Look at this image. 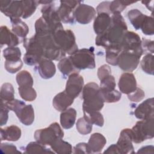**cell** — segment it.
Returning <instances> with one entry per match:
<instances>
[{"instance_id": "obj_40", "label": "cell", "mask_w": 154, "mask_h": 154, "mask_svg": "<svg viewBox=\"0 0 154 154\" xmlns=\"http://www.w3.org/2000/svg\"><path fill=\"white\" fill-rule=\"evenodd\" d=\"M136 2V1H113L111 2L109 5V11L111 14H114L116 13H121L127 6Z\"/></svg>"}, {"instance_id": "obj_35", "label": "cell", "mask_w": 154, "mask_h": 154, "mask_svg": "<svg viewBox=\"0 0 154 154\" xmlns=\"http://www.w3.org/2000/svg\"><path fill=\"white\" fill-rule=\"evenodd\" d=\"M1 101L8 102L14 99V90L10 83H4L2 85L0 92Z\"/></svg>"}, {"instance_id": "obj_2", "label": "cell", "mask_w": 154, "mask_h": 154, "mask_svg": "<svg viewBox=\"0 0 154 154\" xmlns=\"http://www.w3.org/2000/svg\"><path fill=\"white\" fill-rule=\"evenodd\" d=\"M82 110H101L104 105L100 94L99 86L95 82H90L84 85L82 90Z\"/></svg>"}, {"instance_id": "obj_37", "label": "cell", "mask_w": 154, "mask_h": 154, "mask_svg": "<svg viewBox=\"0 0 154 154\" xmlns=\"http://www.w3.org/2000/svg\"><path fill=\"white\" fill-rule=\"evenodd\" d=\"M153 54H147L142 58L140 65L142 70L146 73L153 75Z\"/></svg>"}, {"instance_id": "obj_55", "label": "cell", "mask_w": 154, "mask_h": 154, "mask_svg": "<svg viewBox=\"0 0 154 154\" xmlns=\"http://www.w3.org/2000/svg\"><path fill=\"white\" fill-rule=\"evenodd\" d=\"M153 149H154V148H153V146H144V147H143L141 149H140L138 150L137 153H153Z\"/></svg>"}, {"instance_id": "obj_10", "label": "cell", "mask_w": 154, "mask_h": 154, "mask_svg": "<svg viewBox=\"0 0 154 154\" xmlns=\"http://www.w3.org/2000/svg\"><path fill=\"white\" fill-rule=\"evenodd\" d=\"M120 48L123 51L134 52L140 56L143 54L141 47V40L140 36L133 31H127L120 43Z\"/></svg>"}, {"instance_id": "obj_54", "label": "cell", "mask_w": 154, "mask_h": 154, "mask_svg": "<svg viewBox=\"0 0 154 154\" xmlns=\"http://www.w3.org/2000/svg\"><path fill=\"white\" fill-rule=\"evenodd\" d=\"M104 153H118L121 154L120 151L117 146V144H112L104 152Z\"/></svg>"}, {"instance_id": "obj_45", "label": "cell", "mask_w": 154, "mask_h": 154, "mask_svg": "<svg viewBox=\"0 0 154 154\" xmlns=\"http://www.w3.org/2000/svg\"><path fill=\"white\" fill-rule=\"evenodd\" d=\"M143 34L147 35H152L154 34V26H153V18L152 16H146L144 22L141 26Z\"/></svg>"}, {"instance_id": "obj_30", "label": "cell", "mask_w": 154, "mask_h": 154, "mask_svg": "<svg viewBox=\"0 0 154 154\" xmlns=\"http://www.w3.org/2000/svg\"><path fill=\"white\" fill-rule=\"evenodd\" d=\"M84 118L88 123L102 127L104 124L102 114L97 111H83Z\"/></svg>"}, {"instance_id": "obj_17", "label": "cell", "mask_w": 154, "mask_h": 154, "mask_svg": "<svg viewBox=\"0 0 154 154\" xmlns=\"http://www.w3.org/2000/svg\"><path fill=\"white\" fill-rule=\"evenodd\" d=\"M119 88L121 93L129 94L137 88V81L134 75L126 72L120 76L119 81Z\"/></svg>"}, {"instance_id": "obj_28", "label": "cell", "mask_w": 154, "mask_h": 154, "mask_svg": "<svg viewBox=\"0 0 154 154\" xmlns=\"http://www.w3.org/2000/svg\"><path fill=\"white\" fill-rule=\"evenodd\" d=\"M58 68L65 76H69L74 73L79 72V70L75 67L69 57H64L61 59L58 64Z\"/></svg>"}, {"instance_id": "obj_12", "label": "cell", "mask_w": 154, "mask_h": 154, "mask_svg": "<svg viewBox=\"0 0 154 154\" xmlns=\"http://www.w3.org/2000/svg\"><path fill=\"white\" fill-rule=\"evenodd\" d=\"M141 57L134 52L123 51L119 55L117 65L123 71L131 72L137 69Z\"/></svg>"}, {"instance_id": "obj_38", "label": "cell", "mask_w": 154, "mask_h": 154, "mask_svg": "<svg viewBox=\"0 0 154 154\" xmlns=\"http://www.w3.org/2000/svg\"><path fill=\"white\" fill-rule=\"evenodd\" d=\"M100 94L104 102L113 103L117 102L121 99V93L117 90L110 91H105L100 90Z\"/></svg>"}, {"instance_id": "obj_31", "label": "cell", "mask_w": 154, "mask_h": 154, "mask_svg": "<svg viewBox=\"0 0 154 154\" xmlns=\"http://www.w3.org/2000/svg\"><path fill=\"white\" fill-rule=\"evenodd\" d=\"M25 153H54V152L51 150V149H49L47 146L43 145L38 142L33 141L31 142L26 146L25 151Z\"/></svg>"}, {"instance_id": "obj_52", "label": "cell", "mask_w": 154, "mask_h": 154, "mask_svg": "<svg viewBox=\"0 0 154 154\" xmlns=\"http://www.w3.org/2000/svg\"><path fill=\"white\" fill-rule=\"evenodd\" d=\"M73 153H90L87 144L85 143H79L73 147Z\"/></svg>"}, {"instance_id": "obj_36", "label": "cell", "mask_w": 154, "mask_h": 154, "mask_svg": "<svg viewBox=\"0 0 154 154\" xmlns=\"http://www.w3.org/2000/svg\"><path fill=\"white\" fill-rule=\"evenodd\" d=\"M38 4V1H22L23 14L22 17L23 19H27L29 17L35 12Z\"/></svg>"}, {"instance_id": "obj_53", "label": "cell", "mask_w": 154, "mask_h": 154, "mask_svg": "<svg viewBox=\"0 0 154 154\" xmlns=\"http://www.w3.org/2000/svg\"><path fill=\"white\" fill-rule=\"evenodd\" d=\"M111 4L110 1H103L102 2L99 4V5L96 8L97 13H106L111 14L109 11V5Z\"/></svg>"}, {"instance_id": "obj_18", "label": "cell", "mask_w": 154, "mask_h": 154, "mask_svg": "<svg viewBox=\"0 0 154 154\" xmlns=\"http://www.w3.org/2000/svg\"><path fill=\"white\" fill-rule=\"evenodd\" d=\"M134 115L139 120L154 117L153 98H149L138 105L134 111Z\"/></svg>"}, {"instance_id": "obj_4", "label": "cell", "mask_w": 154, "mask_h": 154, "mask_svg": "<svg viewBox=\"0 0 154 154\" xmlns=\"http://www.w3.org/2000/svg\"><path fill=\"white\" fill-rule=\"evenodd\" d=\"M23 46L26 49V53L23 57V61L26 64L29 66L37 65L44 58L43 49L35 35L30 38H24Z\"/></svg>"}, {"instance_id": "obj_29", "label": "cell", "mask_w": 154, "mask_h": 154, "mask_svg": "<svg viewBox=\"0 0 154 154\" xmlns=\"http://www.w3.org/2000/svg\"><path fill=\"white\" fill-rule=\"evenodd\" d=\"M146 15L143 14L138 9H132L128 11V19L135 29H140Z\"/></svg>"}, {"instance_id": "obj_20", "label": "cell", "mask_w": 154, "mask_h": 154, "mask_svg": "<svg viewBox=\"0 0 154 154\" xmlns=\"http://www.w3.org/2000/svg\"><path fill=\"white\" fill-rule=\"evenodd\" d=\"M106 140L102 134L97 132L93 134L90 136L87 143L90 153H100L106 144Z\"/></svg>"}, {"instance_id": "obj_11", "label": "cell", "mask_w": 154, "mask_h": 154, "mask_svg": "<svg viewBox=\"0 0 154 154\" xmlns=\"http://www.w3.org/2000/svg\"><path fill=\"white\" fill-rule=\"evenodd\" d=\"M80 1H60V5L58 8V13L60 20L64 23H75V11L81 3Z\"/></svg>"}, {"instance_id": "obj_5", "label": "cell", "mask_w": 154, "mask_h": 154, "mask_svg": "<svg viewBox=\"0 0 154 154\" xmlns=\"http://www.w3.org/2000/svg\"><path fill=\"white\" fill-rule=\"evenodd\" d=\"M75 67L78 70L93 69L96 67L94 48H83L78 50L69 57Z\"/></svg>"}, {"instance_id": "obj_15", "label": "cell", "mask_w": 154, "mask_h": 154, "mask_svg": "<svg viewBox=\"0 0 154 154\" xmlns=\"http://www.w3.org/2000/svg\"><path fill=\"white\" fill-rule=\"evenodd\" d=\"M96 14V10L91 6L82 2L75 11V20L81 24H88L91 22Z\"/></svg>"}, {"instance_id": "obj_44", "label": "cell", "mask_w": 154, "mask_h": 154, "mask_svg": "<svg viewBox=\"0 0 154 154\" xmlns=\"http://www.w3.org/2000/svg\"><path fill=\"white\" fill-rule=\"evenodd\" d=\"M23 63L21 59L16 60H5L4 67L5 70L10 73H15L21 69Z\"/></svg>"}, {"instance_id": "obj_21", "label": "cell", "mask_w": 154, "mask_h": 154, "mask_svg": "<svg viewBox=\"0 0 154 154\" xmlns=\"http://www.w3.org/2000/svg\"><path fill=\"white\" fill-rule=\"evenodd\" d=\"M74 99L69 96L64 90L57 94L52 100V105L58 111H64L73 103Z\"/></svg>"}, {"instance_id": "obj_25", "label": "cell", "mask_w": 154, "mask_h": 154, "mask_svg": "<svg viewBox=\"0 0 154 154\" xmlns=\"http://www.w3.org/2000/svg\"><path fill=\"white\" fill-rule=\"evenodd\" d=\"M1 140L16 141L21 137V130L16 125H11L5 128L0 129Z\"/></svg>"}, {"instance_id": "obj_9", "label": "cell", "mask_w": 154, "mask_h": 154, "mask_svg": "<svg viewBox=\"0 0 154 154\" xmlns=\"http://www.w3.org/2000/svg\"><path fill=\"white\" fill-rule=\"evenodd\" d=\"M57 10L54 5L53 1L48 4L43 5L41 9L42 17L48 25L53 34L58 30L63 29Z\"/></svg>"}, {"instance_id": "obj_56", "label": "cell", "mask_w": 154, "mask_h": 154, "mask_svg": "<svg viewBox=\"0 0 154 154\" xmlns=\"http://www.w3.org/2000/svg\"><path fill=\"white\" fill-rule=\"evenodd\" d=\"M150 2L151 1H143L141 2L143 4H144L149 10H150L151 11H153V5H150Z\"/></svg>"}, {"instance_id": "obj_23", "label": "cell", "mask_w": 154, "mask_h": 154, "mask_svg": "<svg viewBox=\"0 0 154 154\" xmlns=\"http://www.w3.org/2000/svg\"><path fill=\"white\" fill-rule=\"evenodd\" d=\"M111 24V16L106 13L97 14L93 23V29L97 35L103 33Z\"/></svg>"}, {"instance_id": "obj_22", "label": "cell", "mask_w": 154, "mask_h": 154, "mask_svg": "<svg viewBox=\"0 0 154 154\" xmlns=\"http://www.w3.org/2000/svg\"><path fill=\"white\" fill-rule=\"evenodd\" d=\"M19 41L18 37L11 32L6 26L0 28V44L1 47L7 45L8 47L16 46L18 45Z\"/></svg>"}, {"instance_id": "obj_49", "label": "cell", "mask_w": 154, "mask_h": 154, "mask_svg": "<svg viewBox=\"0 0 154 154\" xmlns=\"http://www.w3.org/2000/svg\"><path fill=\"white\" fill-rule=\"evenodd\" d=\"M1 153H21L17 150V147L13 144L1 143Z\"/></svg>"}, {"instance_id": "obj_33", "label": "cell", "mask_w": 154, "mask_h": 154, "mask_svg": "<svg viewBox=\"0 0 154 154\" xmlns=\"http://www.w3.org/2000/svg\"><path fill=\"white\" fill-rule=\"evenodd\" d=\"M106 49V61L112 65L117 66L119 55L122 51L120 46H111Z\"/></svg>"}, {"instance_id": "obj_26", "label": "cell", "mask_w": 154, "mask_h": 154, "mask_svg": "<svg viewBox=\"0 0 154 154\" xmlns=\"http://www.w3.org/2000/svg\"><path fill=\"white\" fill-rule=\"evenodd\" d=\"M76 111L74 108H70L62 111L60 114V123L61 126L66 129L72 128L75 123Z\"/></svg>"}, {"instance_id": "obj_39", "label": "cell", "mask_w": 154, "mask_h": 154, "mask_svg": "<svg viewBox=\"0 0 154 154\" xmlns=\"http://www.w3.org/2000/svg\"><path fill=\"white\" fill-rule=\"evenodd\" d=\"M18 91L21 98L25 101L31 102L36 99L37 93L32 87H19Z\"/></svg>"}, {"instance_id": "obj_7", "label": "cell", "mask_w": 154, "mask_h": 154, "mask_svg": "<svg viewBox=\"0 0 154 154\" xmlns=\"http://www.w3.org/2000/svg\"><path fill=\"white\" fill-rule=\"evenodd\" d=\"M64 132L57 122L51 123L48 128L40 129L34 132L35 140L45 146H50L55 141L63 138Z\"/></svg>"}, {"instance_id": "obj_27", "label": "cell", "mask_w": 154, "mask_h": 154, "mask_svg": "<svg viewBox=\"0 0 154 154\" xmlns=\"http://www.w3.org/2000/svg\"><path fill=\"white\" fill-rule=\"evenodd\" d=\"M12 24V32L17 37L25 38L29 32V28L25 22L20 18L10 19Z\"/></svg>"}, {"instance_id": "obj_8", "label": "cell", "mask_w": 154, "mask_h": 154, "mask_svg": "<svg viewBox=\"0 0 154 154\" xmlns=\"http://www.w3.org/2000/svg\"><path fill=\"white\" fill-rule=\"evenodd\" d=\"M154 117L141 120L136 123L131 129L132 141L135 143H141L146 140L154 137Z\"/></svg>"}, {"instance_id": "obj_41", "label": "cell", "mask_w": 154, "mask_h": 154, "mask_svg": "<svg viewBox=\"0 0 154 154\" xmlns=\"http://www.w3.org/2000/svg\"><path fill=\"white\" fill-rule=\"evenodd\" d=\"M3 56L5 60H16L20 59L21 51L18 47H7L3 50Z\"/></svg>"}, {"instance_id": "obj_48", "label": "cell", "mask_w": 154, "mask_h": 154, "mask_svg": "<svg viewBox=\"0 0 154 154\" xmlns=\"http://www.w3.org/2000/svg\"><path fill=\"white\" fill-rule=\"evenodd\" d=\"M9 109L5 106V103L1 101V112H0V125L1 126H3L5 125L7 122L8 118V111Z\"/></svg>"}, {"instance_id": "obj_34", "label": "cell", "mask_w": 154, "mask_h": 154, "mask_svg": "<svg viewBox=\"0 0 154 154\" xmlns=\"http://www.w3.org/2000/svg\"><path fill=\"white\" fill-rule=\"evenodd\" d=\"M16 81L19 87H32L33 85L32 77L27 70L19 72L16 75Z\"/></svg>"}, {"instance_id": "obj_19", "label": "cell", "mask_w": 154, "mask_h": 154, "mask_svg": "<svg viewBox=\"0 0 154 154\" xmlns=\"http://www.w3.org/2000/svg\"><path fill=\"white\" fill-rule=\"evenodd\" d=\"M37 71L42 78L48 79L54 76L56 72L55 64L52 60L43 58L36 66Z\"/></svg>"}, {"instance_id": "obj_51", "label": "cell", "mask_w": 154, "mask_h": 154, "mask_svg": "<svg viewBox=\"0 0 154 154\" xmlns=\"http://www.w3.org/2000/svg\"><path fill=\"white\" fill-rule=\"evenodd\" d=\"M153 41L145 38H143L141 40V47L143 50V52L147 51L150 54L153 53Z\"/></svg>"}, {"instance_id": "obj_43", "label": "cell", "mask_w": 154, "mask_h": 154, "mask_svg": "<svg viewBox=\"0 0 154 154\" xmlns=\"http://www.w3.org/2000/svg\"><path fill=\"white\" fill-rule=\"evenodd\" d=\"M77 131L82 135L90 134L93 129V125L88 123L84 117L79 118L76 124Z\"/></svg>"}, {"instance_id": "obj_42", "label": "cell", "mask_w": 154, "mask_h": 154, "mask_svg": "<svg viewBox=\"0 0 154 154\" xmlns=\"http://www.w3.org/2000/svg\"><path fill=\"white\" fill-rule=\"evenodd\" d=\"M100 81V90L105 91H110L115 90L116 84L114 77L112 75H109Z\"/></svg>"}, {"instance_id": "obj_13", "label": "cell", "mask_w": 154, "mask_h": 154, "mask_svg": "<svg viewBox=\"0 0 154 154\" xmlns=\"http://www.w3.org/2000/svg\"><path fill=\"white\" fill-rule=\"evenodd\" d=\"M0 10L10 19L20 18L23 14L22 1L2 0L0 1Z\"/></svg>"}, {"instance_id": "obj_32", "label": "cell", "mask_w": 154, "mask_h": 154, "mask_svg": "<svg viewBox=\"0 0 154 154\" xmlns=\"http://www.w3.org/2000/svg\"><path fill=\"white\" fill-rule=\"evenodd\" d=\"M51 149L57 153H72V147L71 144L62 138L57 139L51 146Z\"/></svg>"}, {"instance_id": "obj_47", "label": "cell", "mask_w": 154, "mask_h": 154, "mask_svg": "<svg viewBox=\"0 0 154 154\" xmlns=\"http://www.w3.org/2000/svg\"><path fill=\"white\" fill-rule=\"evenodd\" d=\"M144 96H145V93L144 91L142 89L138 87H137V88L134 91L128 94V99L131 101L134 102H138L144 99Z\"/></svg>"}, {"instance_id": "obj_14", "label": "cell", "mask_w": 154, "mask_h": 154, "mask_svg": "<svg viewBox=\"0 0 154 154\" xmlns=\"http://www.w3.org/2000/svg\"><path fill=\"white\" fill-rule=\"evenodd\" d=\"M83 87V77L78 73H74L69 76L64 91L69 96L75 99L79 95Z\"/></svg>"}, {"instance_id": "obj_6", "label": "cell", "mask_w": 154, "mask_h": 154, "mask_svg": "<svg viewBox=\"0 0 154 154\" xmlns=\"http://www.w3.org/2000/svg\"><path fill=\"white\" fill-rule=\"evenodd\" d=\"M53 37L57 45L66 54L71 55L78 50L75 34L71 30H58L53 34Z\"/></svg>"}, {"instance_id": "obj_3", "label": "cell", "mask_w": 154, "mask_h": 154, "mask_svg": "<svg viewBox=\"0 0 154 154\" xmlns=\"http://www.w3.org/2000/svg\"><path fill=\"white\" fill-rule=\"evenodd\" d=\"M34 35L41 45L44 58L52 61H58L65 57L66 54L55 43L53 37V34H35Z\"/></svg>"}, {"instance_id": "obj_16", "label": "cell", "mask_w": 154, "mask_h": 154, "mask_svg": "<svg viewBox=\"0 0 154 154\" xmlns=\"http://www.w3.org/2000/svg\"><path fill=\"white\" fill-rule=\"evenodd\" d=\"M132 141L131 129L126 128L123 129L120 134L119 138L116 144L121 154H132L135 153Z\"/></svg>"}, {"instance_id": "obj_24", "label": "cell", "mask_w": 154, "mask_h": 154, "mask_svg": "<svg viewBox=\"0 0 154 154\" xmlns=\"http://www.w3.org/2000/svg\"><path fill=\"white\" fill-rule=\"evenodd\" d=\"M20 122L26 125H31L34 120V111L31 105H25L16 113Z\"/></svg>"}, {"instance_id": "obj_46", "label": "cell", "mask_w": 154, "mask_h": 154, "mask_svg": "<svg viewBox=\"0 0 154 154\" xmlns=\"http://www.w3.org/2000/svg\"><path fill=\"white\" fill-rule=\"evenodd\" d=\"M3 102L10 110L13 111V112H15V114L17 113L20 110V109H21L23 106L26 105L24 102L14 99L10 101Z\"/></svg>"}, {"instance_id": "obj_1", "label": "cell", "mask_w": 154, "mask_h": 154, "mask_svg": "<svg viewBox=\"0 0 154 154\" xmlns=\"http://www.w3.org/2000/svg\"><path fill=\"white\" fill-rule=\"evenodd\" d=\"M127 31L128 26L121 13L112 14L109 26L103 33L97 35L95 44L105 49L111 46L120 47V43Z\"/></svg>"}, {"instance_id": "obj_50", "label": "cell", "mask_w": 154, "mask_h": 154, "mask_svg": "<svg viewBox=\"0 0 154 154\" xmlns=\"http://www.w3.org/2000/svg\"><path fill=\"white\" fill-rule=\"evenodd\" d=\"M109 75H111V69L107 64L101 66L97 70V76L100 80Z\"/></svg>"}]
</instances>
